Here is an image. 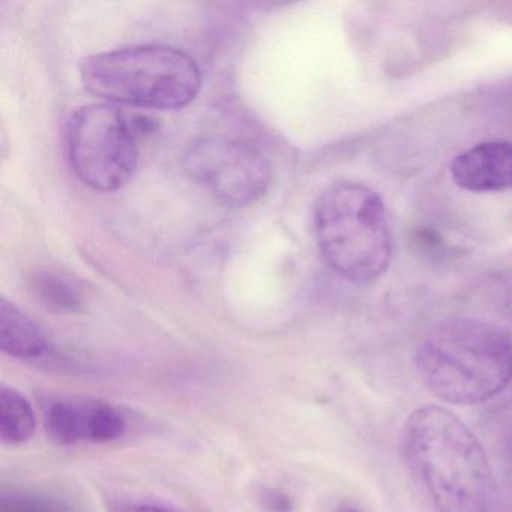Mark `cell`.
Instances as JSON below:
<instances>
[{
  "instance_id": "8",
  "label": "cell",
  "mask_w": 512,
  "mask_h": 512,
  "mask_svg": "<svg viewBox=\"0 0 512 512\" xmlns=\"http://www.w3.org/2000/svg\"><path fill=\"white\" fill-rule=\"evenodd\" d=\"M451 176L472 193L512 190V142L490 140L461 152L452 161Z\"/></svg>"
},
{
  "instance_id": "10",
  "label": "cell",
  "mask_w": 512,
  "mask_h": 512,
  "mask_svg": "<svg viewBox=\"0 0 512 512\" xmlns=\"http://www.w3.org/2000/svg\"><path fill=\"white\" fill-rule=\"evenodd\" d=\"M37 427L31 403L17 389H0V439L5 445L28 442Z\"/></svg>"
},
{
  "instance_id": "5",
  "label": "cell",
  "mask_w": 512,
  "mask_h": 512,
  "mask_svg": "<svg viewBox=\"0 0 512 512\" xmlns=\"http://www.w3.org/2000/svg\"><path fill=\"white\" fill-rule=\"evenodd\" d=\"M140 118L112 104L80 107L70 122L68 152L80 179L97 191H116L130 182L139 163Z\"/></svg>"
},
{
  "instance_id": "13",
  "label": "cell",
  "mask_w": 512,
  "mask_h": 512,
  "mask_svg": "<svg viewBox=\"0 0 512 512\" xmlns=\"http://www.w3.org/2000/svg\"><path fill=\"white\" fill-rule=\"evenodd\" d=\"M259 502L266 512H295V502L289 494L278 488H263Z\"/></svg>"
},
{
  "instance_id": "6",
  "label": "cell",
  "mask_w": 512,
  "mask_h": 512,
  "mask_svg": "<svg viewBox=\"0 0 512 512\" xmlns=\"http://www.w3.org/2000/svg\"><path fill=\"white\" fill-rule=\"evenodd\" d=\"M188 175L218 202L248 206L268 191L272 166L256 146L227 136L193 140L184 155Z\"/></svg>"
},
{
  "instance_id": "2",
  "label": "cell",
  "mask_w": 512,
  "mask_h": 512,
  "mask_svg": "<svg viewBox=\"0 0 512 512\" xmlns=\"http://www.w3.org/2000/svg\"><path fill=\"white\" fill-rule=\"evenodd\" d=\"M415 364L439 400L472 406L491 400L511 383L512 340L491 323L446 320L421 341Z\"/></svg>"
},
{
  "instance_id": "7",
  "label": "cell",
  "mask_w": 512,
  "mask_h": 512,
  "mask_svg": "<svg viewBox=\"0 0 512 512\" xmlns=\"http://www.w3.org/2000/svg\"><path fill=\"white\" fill-rule=\"evenodd\" d=\"M127 427L118 407L95 398H65L46 413L47 434L61 446L113 442L124 436Z\"/></svg>"
},
{
  "instance_id": "11",
  "label": "cell",
  "mask_w": 512,
  "mask_h": 512,
  "mask_svg": "<svg viewBox=\"0 0 512 512\" xmlns=\"http://www.w3.org/2000/svg\"><path fill=\"white\" fill-rule=\"evenodd\" d=\"M31 292L46 310L55 314L77 313L83 305L82 292L77 284L53 272L35 274Z\"/></svg>"
},
{
  "instance_id": "1",
  "label": "cell",
  "mask_w": 512,
  "mask_h": 512,
  "mask_svg": "<svg viewBox=\"0 0 512 512\" xmlns=\"http://www.w3.org/2000/svg\"><path fill=\"white\" fill-rule=\"evenodd\" d=\"M401 458L439 512H491L493 470L475 434L442 406L416 409L404 422Z\"/></svg>"
},
{
  "instance_id": "3",
  "label": "cell",
  "mask_w": 512,
  "mask_h": 512,
  "mask_svg": "<svg viewBox=\"0 0 512 512\" xmlns=\"http://www.w3.org/2000/svg\"><path fill=\"white\" fill-rule=\"evenodd\" d=\"M314 233L326 263L352 283H370L389 268L392 238L385 205L368 185H328L314 206Z\"/></svg>"
},
{
  "instance_id": "12",
  "label": "cell",
  "mask_w": 512,
  "mask_h": 512,
  "mask_svg": "<svg viewBox=\"0 0 512 512\" xmlns=\"http://www.w3.org/2000/svg\"><path fill=\"white\" fill-rule=\"evenodd\" d=\"M0 512H74V509L50 494L5 488L0 496Z\"/></svg>"
},
{
  "instance_id": "4",
  "label": "cell",
  "mask_w": 512,
  "mask_h": 512,
  "mask_svg": "<svg viewBox=\"0 0 512 512\" xmlns=\"http://www.w3.org/2000/svg\"><path fill=\"white\" fill-rule=\"evenodd\" d=\"M80 76L95 97L140 109H182L202 88L196 61L169 46L122 47L89 56Z\"/></svg>"
},
{
  "instance_id": "15",
  "label": "cell",
  "mask_w": 512,
  "mask_h": 512,
  "mask_svg": "<svg viewBox=\"0 0 512 512\" xmlns=\"http://www.w3.org/2000/svg\"><path fill=\"white\" fill-rule=\"evenodd\" d=\"M506 452H508V458L512 464V427L511 430H509L508 437H506Z\"/></svg>"
},
{
  "instance_id": "9",
  "label": "cell",
  "mask_w": 512,
  "mask_h": 512,
  "mask_svg": "<svg viewBox=\"0 0 512 512\" xmlns=\"http://www.w3.org/2000/svg\"><path fill=\"white\" fill-rule=\"evenodd\" d=\"M0 349L17 359H37L47 350L40 326L7 298L0 301Z\"/></svg>"
},
{
  "instance_id": "14",
  "label": "cell",
  "mask_w": 512,
  "mask_h": 512,
  "mask_svg": "<svg viewBox=\"0 0 512 512\" xmlns=\"http://www.w3.org/2000/svg\"><path fill=\"white\" fill-rule=\"evenodd\" d=\"M107 509L109 512H178L161 503L140 500H112Z\"/></svg>"
},
{
  "instance_id": "16",
  "label": "cell",
  "mask_w": 512,
  "mask_h": 512,
  "mask_svg": "<svg viewBox=\"0 0 512 512\" xmlns=\"http://www.w3.org/2000/svg\"><path fill=\"white\" fill-rule=\"evenodd\" d=\"M338 512H361V511H358V509L347 508V509H341V511H338Z\"/></svg>"
}]
</instances>
